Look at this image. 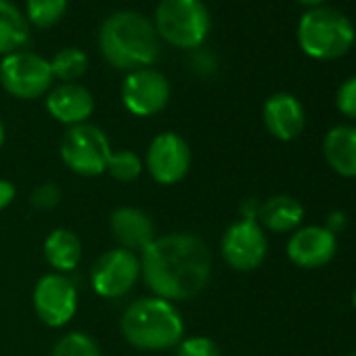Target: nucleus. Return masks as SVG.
<instances>
[{"label":"nucleus","instance_id":"1","mask_svg":"<svg viewBox=\"0 0 356 356\" xmlns=\"http://www.w3.org/2000/svg\"><path fill=\"white\" fill-rule=\"evenodd\" d=\"M140 275L153 296L183 302L200 296L212 275L208 243L193 233H170L155 237L140 254Z\"/></svg>","mask_w":356,"mask_h":356},{"label":"nucleus","instance_id":"2","mask_svg":"<svg viewBox=\"0 0 356 356\" xmlns=\"http://www.w3.org/2000/svg\"><path fill=\"white\" fill-rule=\"evenodd\" d=\"M99 49L105 61L124 72L151 67L159 57V36L155 26L136 11L109 15L99 30Z\"/></svg>","mask_w":356,"mask_h":356},{"label":"nucleus","instance_id":"3","mask_svg":"<svg viewBox=\"0 0 356 356\" xmlns=\"http://www.w3.org/2000/svg\"><path fill=\"white\" fill-rule=\"evenodd\" d=\"M120 329L124 339L138 350H170L185 337L181 310L157 296L132 302L122 314Z\"/></svg>","mask_w":356,"mask_h":356},{"label":"nucleus","instance_id":"4","mask_svg":"<svg viewBox=\"0 0 356 356\" xmlns=\"http://www.w3.org/2000/svg\"><path fill=\"white\" fill-rule=\"evenodd\" d=\"M356 40L352 22L331 7H312L298 24L300 49L318 61L343 57Z\"/></svg>","mask_w":356,"mask_h":356},{"label":"nucleus","instance_id":"5","mask_svg":"<svg viewBox=\"0 0 356 356\" xmlns=\"http://www.w3.org/2000/svg\"><path fill=\"white\" fill-rule=\"evenodd\" d=\"M153 26L172 47L193 51L208 38L212 19L204 0H159Z\"/></svg>","mask_w":356,"mask_h":356},{"label":"nucleus","instance_id":"6","mask_svg":"<svg viewBox=\"0 0 356 356\" xmlns=\"http://www.w3.org/2000/svg\"><path fill=\"white\" fill-rule=\"evenodd\" d=\"M63 163L78 176H101L107 172L111 145L107 134L95 124H78L65 130L59 147Z\"/></svg>","mask_w":356,"mask_h":356},{"label":"nucleus","instance_id":"7","mask_svg":"<svg viewBox=\"0 0 356 356\" xmlns=\"http://www.w3.org/2000/svg\"><path fill=\"white\" fill-rule=\"evenodd\" d=\"M51 61L30 51H17L0 61V84L3 88L24 101L38 99L53 88Z\"/></svg>","mask_w":356,"mask_h":356},{"label":"nucleus","instance_id":"8","mask_svg":"<svg viewBox=\"0 0 356 356\" xmlns=\"http://www.w3.org/2000/svg\"><path fill=\"white\" fill-rule=\"evenodd\" d=\"M143 165L157 185L172 187L191 170V147L178 132H161L151 140Z\"/></svg>","mask_w":356,"mask_h":356},{"label":"nucleus","instance_id":"9","mask_svg":"<svg viewBox=\"0 0 356 356\" xmlns=\"http://www.w3.org/2000/svg\"><path fill=\"white\" fill-rule=\"evenodd\" d=\"M140 277V258L124 248L103 254L90 268V287L105 300L126 296Z\"/></svg>","mask_w":356,"mask_h":356},{"label":"nucleus","instance_id":"10","mask_svg":"<svg viewBox=\"0 0 356 356\" xmlns=\"http://www.w3.org/2000/svg\"><path fill=\"white\" fill-rule=\"evenodd\" d=\"M36 316L53 329L65 327L78 310V289L67 275L49 273L38 279L34 287Z\"/></svg>","mask_w":356,"mask_h":356},{"label":"nucleus","instance_id":"11","mask_svg":"<svg viewBox=\"0 0 356 356\" xmlns=\"http://www.w3.org/2000/svg\"><path fill=\"white\" fill-rule=\"evenodd\" d=\"M220 252L231 268L239 273H250L264 262L268 252V239L264 229L256 220L241 218L225 231Z\"/></svg>","mask_w":356,"mask_h":356},{"label":"nucleus","instance_id":"12","mask_svg":"<svg viewBox=\"0 0 356 356\" xmlns=\"http://www.w3.org/2000/svg\"><path fill=\"white\" fill-rule=\"evenodd\" d=\"M170 101V82L168 78L153 70H136L124 78L122 84V103L124 107L138 118H149L165 109Z\"/></svg>","mask_w":356,"mask_h":356},{"label":"nucleus","instance_id":"13","mask_svg":"<svg viewBox=\"0 0 356 356\" xmlns=\"http://www.w3.org/2000/svg\"><path fill=\"white\" fill-rule=\"evenodd\" d=\"M337 250L335 233L327 227H304L298 229L287 241V258L300 268L325 266Z\"/></svg>","mask_w":356,"mask_h":356},{"label":"nucleus","instance_id":"14","mask_svg":"<svg viewBox=\"0 0 356 356\" xmlns=\"http://www.w3.org/2000/svg\"><path fill=\"white\" fill-rule=\"evenodd\" d=\"M47 111L65 126L86 124L95 111V99L88 88L76 82L59 84L47 92Z\"/></svg>","mask_w":356,"mask_h":356},{"label":"nucleus","instance_id":"15","mask_svg":"<svg viewBox=\"0 0 356 356\" xmlns=\"http://www.w3.org/2000/svg\"><path fill=\"white\" fill-rule=\"evenodd\" d=\"M109 229L118 245L134 254H143L155 239V225L151 216L132 206H122L113 210L109 218Z\"/></svg>","mask_w":356,"mask_h":356},{"label":"nucleus","instance_id":"16","mask_svg":"<svg viewBox=\"0 0 356 356\" xmlns=\"http://www.w3.org/2000/svg\"><path fill=\"white\" fill-rule=\"evenodd\" d=\"M266 130L279 140H293L302 134L306 115L302 103L289 92H277L266 99L262 109Z\"/></svg>","mask_w":356,"mask_h":356},{"label":"nucleus","instance_id":"17","mask_svg":"<svg viewBox=\"0 0 356 356\" xmlns=\"http://www.w3.org/2000/svg\"><path fill=\"white\" fill-rule=\"evenodd\" d=\"M323 153L327 163L346 178H356V128L335 126L323 140Z\"/></svg>","mask_w":356,"mask_h":356},{"label":"nucleus","instance_id":"18","mask_svg":"<svg viewBox=\"0 0 356 356\" xmlns=\"http://www.w3.org/2000/svg\"><path fill=\"white\" fill-rule=\"evenodd\" d=\"M42 252L53 273L67 275L76 270L82 260V241L70 229H55L47 235Z\"/></svg>","mask_w":356,"mask_h":356},{"label":"nucleus","instance_id":"19","mask_svg":"<svg viewBox=\"0 0 356 356\" xmlns=\"http://www.w3.org/2000/svg\"><path fill=\"white\" fill-rule=\"evenodd\" d=\"M258 218L266 229L275 233H289L296 231L304 220V208L296 197L275 195L260 206Z\"/></svg>","mask_w":356,"mask_h":356},{"label":"nucleus","instance_id":"20","mask_svg":"<svg viewBox=\"0 0 356 356\" xmlns=\"http://www.w3.org/2000/svg\"><path fill=\"white\" fill-rule=\"evenodd\" d=\"M30 40L28 17L11 3L0 0V55L7 57L22 51Z\"/></svg>","mask_w":356,"mask_h":356},{"label":"nucleus","instance_id":"21","mask_svg":"<svg viewBox=\"0 0 356 356\" xmlns=\"http://www.w3.org/2000/svg\"><path fill=\"white\" fill-rule=\"evenodd\" d=\"M51 70H53V78L61 80L63 84L76 82L88 70V55L82 49H76V47L61 49L51 59Z\"/></svg>","mask_w":356,"mask_h":356},{"label":"nucleus","instance_id":"22","mask_svg":"<svg viewBox=\"0 0 356 356\" xmlns=\"http://www.w3.org/2000/svg\"><path fill=\"white\" fill-rule=\"evenodd\" d=\"M28 22L40 30L53 28L67 11V0H26Z\"/></svg>","mask_w":356,"mask_h":356},{"label":"nucleus","instance_id":"23","mask_svg":"<svg viewBox=\"0 0 356 356\" xmlns=\"http://www.w3.org/2000/svg\"><path fill=\"white\" fill-rule=\"evenodd\" d=\"M145 165L140 161V157L130 151V149H122V151H113L109 161H107V172L115 178L118 183H132L143 174Z\"/></svg>","mask_w":356,"mask_h":356},{"label":"nucleus","instance_id":"24","mask_svg":"<svg viewBox=\"0 0 356 356\" xmlns=\"http://www.w3.org/2000/svg\"><path fill=\"white\" fill-rule=\"evenodd\" d=\"M51 356H103V352L95 337L82 331H72L55 343Z\"/></svg>","mask_w":356,"mask_h":356},{"label":"nucleus","instance_id":"25","mask_svg":"<svg viewBox=\"0 0 356 356\" xmlns=\"http://www.w3.org/2000/svg\"><path fill=\"white\" fill-rule=\"evenodd\" d=\"M176 356H222L220 346L206 335L183 337V341L176 346Z\"/></svg>","mask_w":356,"mask_h":356},{"label":"nucleus","instance_id":"26","mask_svg":"<svg viewBox=\"0 0 356 356\" xmlns=\"http://www.w3.org/2000/svg\"><path fill=\"white\" fill-rule=\"evenodd\" d=\"M61 200H63V193L57 183H42L40 187H36L32 191L30 204L34 210L49 212V210H55L61 204Z\"/></svg>","mask_w":356,"mask_h":356},{"label":"nucleus","instance_id":"27","mask_svg":"<svg viewBox=\"0 0 356 356\" xmlns=\"http://www.w3.org/2000/svg\"><path fill=\"white\" fill-rule=\"evenodd\" d=\"M335 103H337V109L346 118L356 120V76H352L350 80H346L339 86L337 97H335Z\"/></svg>","mask_w":356,"mask_h":356},{"label":"nucleus","instance_id":"28","mask_svg":"<svg viewBox=\"0 0 356 356\" xmlns=\"http://www.w3.org/2000/svg\"><path fill=\"white\" fill-rule=\"evenodd\" d=\"M17 195V189L11 181H3L0 178V210H7Z\"/></svg>","mask_w":356,"mask_h":356},{"label":"nucleus","instance_id":"29","mask_svg":"<svg viewBox=\"0 0 356 356\" xmlns=\"http://www.w3.org/2000/svg\"><path fill=\"white\" fill-rule=\"evenodd\" d=\"M298 3H300V5H306V7H310V9H312V7H318V5L323 3V0H298Z\"/></svg>","mask_w":356,"mask_h":356},{"label":"nucleus","instance_id":"30","mask_svg":"<svg viewBox=\"0 0 356 356\" xmlns=\"http://www.w3.org/2000/svg\"><path fill=\"white\" fill-rule=\"evenodd\" d=\"M5 138H7V130H5V124H3V120H0V147L5 145Z\"/></svg>","mask_w":356,"mask_h":356},{"label":"nucleus","instance_id":"31","mask_svg":"<svg viewBox=\"0 0 356 356\" xmlns=\"http://www.w3.org/2000/svg\"><path fill=\"white\" fill-rule=\"evenodd\" d=\"M352 302H354V308H356V289H354V298H352Z\"/></svg>","mask_w":356,"mask_h":356},{"label":"nucleus","instance_id":"32","mask_svg":"<svg viewBox=\"0 0 356 356\" xmlns=\"http://www.w3.org/2000/svg\"><path fill=\"white\" fill-rule=\"evenodd\" d=\"M348 356H356V352H352V354H348Z\"/></svg>","mask_w":356,"mask_h":356}]
</instances>
